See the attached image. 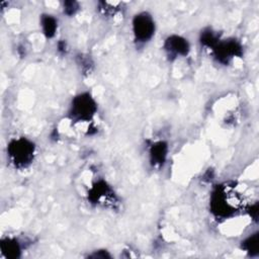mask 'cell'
Wrapping results in <instances>:
<instances>
[{
  "instance_id": "obj_2",
  "label": "cell",
  "mask_w": 259,
  "mask_h": 259,
  "mask_svg": "<svg viewBox=\"0 0 259 259\" xmlns=\"http://www.w3.org/2000/svg\"><path fill=\"white\" fill-rule=\"evenodd\" d=\"M95 104L88 94L77 96L73 102L72 115L81 120H88L95 113Z\"/></svg>"
},
{
  "instance_id": "obj_10",
  "label": "cell",
  "mask_w": 259,
  "mask_h": 259,
  "mask_svg": "<svg viewBox=\"0 0 259 259\" xmlns=\"http://www.w3.org/2000/svg\"><path fill=\"white\" fill-rule=\"evenodd\" d=\"M77 9V4L75 2H66L65 3V11L68 15H73Z\"/></svg>"
},
{
  "instance_id": "obj_1",
  "label": "cell",
  "mask_w": 259,
  "mask_h": 259,
  "mask_svg": "<svg viewBox=\"0 0 259 259\" xmlns=\"http://www.w3.org/2000/svg\"><path fill=\"white\" fill-rule=\"evenodd\" d=\"M9 155L18 165H26L34 155V146L29 141L20 139L9 145Z\"/></svg>"
},
{
  "instance_id": "obj_5",
  "label": "cell",
  "mask_w": 259,
  "mask_h": 259,
  "mask_svg": "<svg viewBox=\"0 0 259 259\" xmlns=\"http://www.w3.org/2000/svg\"><path fill=\"white\" fill-rule=\"evenodd\" d=\"M240 51H241L240 46L235 42L224 43V44L220 45L219 47H217L218 57L221 60L230 58L231 56H234V55H239Z\"/></svg>"
},
{
  "instance_id": "obj_4",
  "label": "cell",
  "mask_w": 259,
  "mask_h": 259,
  "mask_svg": "<svg viewBox=\"0 0 259 259\" xmlns=\"http://www.w3.org/2000/svg\"><path fill=\"white\" fill-rule=\"evenodd\" d=\"M166 48L167 51L173 53V54H180V55H187L189 50H190V46L189 43L180 38V36H170V38L166 41Z\"/></svg>"
},
{
  "instance_id": "obj_6",
  "label": "cell",
  "mask_w": 259,
  "mask_h": 259,
  "mask_svg": "<svg viewBox=\"0 0 259 259\" xmlns=\"http://www.w3.org/2000/svg\"><path fill=\"white\" fill-rule=\"evenodd\" d=\"M167 153V147L164 143H158L152 147L151 157L155 164H162Z\"/></svg>"
},
{
  "instance_id": "obj_7",
  "label": "cell",
  "mask_w": 259,
  "mask_h": 259,
  "mask_svg": "<svg viewBox=\"0 0 259 259\" xmlns=\"http://www.w3.org/2000/svg\"><path fill=\"white\" fill-rule=\"evenodd\" d=\"M1 249L3 254L8 258H16L19 254V247L17 242L12 240L7 239L6 241H3L1 244Z\"/></svg>"
},
{
  "instance_id": "obj_9",
  "label": "cell",
  "mask_w": 259,
  "mask_h": 259,
  "mask_svg": "<svg viewBox=\"0 0 259 259\" xmlns=\"http://www.w3.org/2000/svg\"><path fill=\"white\" fill-rule=\"evenodd\" d=\"M243 247L247 250L251 255L257 254L258 251V234H255L252 237L248 238L243 243Z\"/></svg>"
},
{
  "instance_id": "obj_8",
  "label": "cell",
  "mask_w": 259,
  "mask_h": 259,
  "mask_svg": "<svg viewBox=\"0 0 259 259\" xmlns=\"http://www.w3.org/2000/svg\"><path fill=\"white\" fill-rule=\"evenodd\" d=\"M42 23H43V29H44L45 35L49 36V38H51V36L54 35L56 28H57L55 19L51 17H43Z\"/></svg>"
},
{
  "instance_id": "obj_3",
  "label": "cell",
  "mask_w": 259,
  "mask_h": 259,
  "mask_svg": "<svg viewBox=\"0 0 259 259\" xmlns=\"http://www.w3.org/2000/svg\"><path fill=\"white\" fill-rule=\"evenodd\" d=\"M134 33L136 38L142 42L149 40L154 33V22L152 18L146 14L136 17L134 19Z\"/></svg>"
}]
</instances>
